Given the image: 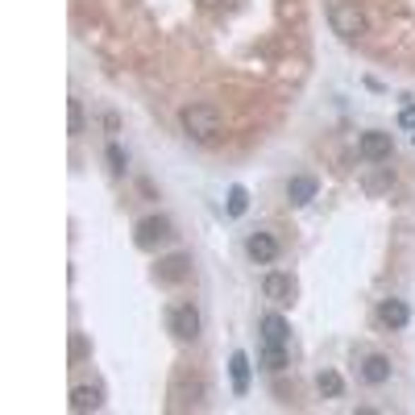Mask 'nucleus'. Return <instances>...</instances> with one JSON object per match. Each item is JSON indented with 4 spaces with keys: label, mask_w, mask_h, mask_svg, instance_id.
I'll use <instances>...</instances> for the list:
<instances>
[{
    "label": "nucleus",
    "mask_w": 415,
    "mask_h": 415,
    "mask_svg": "<svg viewBox=\"0 0 415 415\" xmlns=\"http://www.w3.org/2000/svg\"><path fill=\"white\" fill-rule=\"evenodd\" d=\"M328 25H332L337 37H345V42H357V37H366V33H370L366 13H361L353 0H332V4H328Z\"/></svg>",
    "instance_id": "1"
},
{
    "label": "nucleus",
    "mask_w": 415,
    "mask_h": 415,
    "mask_svg": "<svg viewBox=\"0 0 415 415\" xmlns=\"http://www.w3.org/2000/svg\"><path fill=\"white\" fill-rule=\"evenodd\" d=\"M179 121H183V129H187V137L208 141V137L221 133V108H216V104H187Z\"/></svg>",
    "instance_id": "2"
},
{
    "label": "nucleus",
    "mask_w": 415,
    "mask_h": 415,
    "mask_svg": "<svg viewBox=\"0 0 415 415\" xmlns=\"http://www.w3.org/2000/svg\"><path fill=\"white\" fill-rule=\"evenodd\" d=\"M137 250H146V254H154L162 245H170L175 241V224L166 221V216H146V221L137 224Z\"/></svg>",
    "instance_id": "3"
},
{
    "label": "nucleus",
    "mask_w": 415,
    "mask_h": 415,
    "mask_svg": "<svg viewBox=\"0 0 415 415\" xmlns=\"http://www.w3.org/2000/svg\"><path fill=\"white\" fill-rule=\"evenodd\" d=\"M262 295H266L270 303L287 308V303H295V295H299V287H295V279H291V274H279V270H270V274L262 279Z\"/></svg>",
    "instance_id": "4"
},
{
    "label": "nucleus",
    "mask_w": 415,
    "mask_h": 415,
    "mask_svg": "<svg viewBox=\"0 0 415 415\" xmlns=\"http://www.w3.org/2000/svg\"><path fill=\"white\" fill-rule=\"evenodd\" d=\"M170 332L179 341H195L199 337V312H195L192 303H175L170 308Z\"/></svg>",
    "instance_id": "5"
},
{
    "label": "nucleus",
    "mask_w": 415,
    "mask_h": 415,
    "mask_svg": "<svg viewBox=\"0 0 415 415\" xmlns=\"http://www.w3.org/2000/svg\"><path fill=\"white\" fill-rule=\"evenodd\" d=\"M100 407H104V386H96V382L71 386V411H75V415L100 411Z\"/></svg>",
    "instance_id": "6"
},
{
    "label": "nucleus",
    "mask_w": 415,
    "mask_h": 415,
    "mask_svg": "<svg viewBox=\"0 0 415 415\" xmlns=\"http://www.w3.org/2000/svg\"><path fill=\"white\" fill-rule=\"evenodd\" d=\"M390 150H394L390 133H378V129L361 133V158H366V162H386V158H390Z\"/></svg>",
    "instance_id": "7"
},
{
    "label": "nucleus",
    "mask_w": 415,
    "mask_h": 415,
    "mask_svg": "<svg viewBox=\"0 0 415 415\" xmlns=\"http://www.w3.org/2000/svg\"><path fill=\"white\" fill-rule=\"evenodd\" d=\"M245 254L254 257L257 266H270V262L279 257V241H274V233H250V241H245Z\"/></svg>",
    "instance_id": "8"
},
{
    "label": "nucleus",
    "mask_w": 415,
    "mask_h": 415,
    "mask_svg": "<svg viewBox=\"0 0 415 415\" xmlns=\"http://www.w3.org/2000/svg\"><path fill=\"white\" fill-rule=\"evenodd\" d=\"M250 357L245 353H233L228 357V378H233V394H250Z\"/></svg>",
    "instance_id": "9"
},
{
    "label": "nucleus",
    "mask_w": 415,
    "mask_h": 415,
    "mask_svg": "<svg viewBox=\"0 0 415 415\" xmlns=\"http://www.w3.org/2000/svg\"><path fill=\"white\" fill-rule=\"evenodd\" d=\"M287 337H291V324L279 316V312L262 316V341H266V345H287Z\"/></svg>",
    "instance_id": "10"
},
{
    "label": "nucleus",
    "mask_w": 415,
    "mask_h": 415,
    "mask_svg": "<svg viewBox=\"0 0 415 415\" xmlns=\"http://www.w3.org/2000/svg\"><path fill=\"white\" fill-rule=\"evenodd\" d=\"M361 378L370 386H382L386 378H390V357H382V353H370L366 361H361Z\"/></svg>",
    "instance_id": "11"
},
{
    "label": "nucleus",
    "mask_w": 415,
    "mask_h": 415,
    "mask_svg": "<svg viewBox=\"0 0 415 415\" xmlns=\"http://www.w3.org/2000/svg\"><path fill=\"white\" fill-rule=\"evenodd\" d=\"M316 187H320V183L312 179V175H295V179L287 183V199L303 208V204H312V199H316Z\"/></svg>",
    "instance_id": "12"
},
{
    "label": "nucleus",
    "mask_w": 415,
    "mask_h": 415,
    "mask_svg": "<svg viewBox=\"0 0 415 415\" xmlns=\"http://www.w3.org/2000/svg\"><path fill=\"white\" fill-rule=\"evenodd\" d=\"M378 316H382L386 328H407L411 312H407V303H403V299H386L382 308H378Z\"/></svg>",
    "instance_id": "13"
},
{
    "label": "nucleus",
    "mask_w": 415,
    "mask_h": 415,
    "mask_svg": "<svg viewBox=\"0 0 415 415\" xmlns=\"http://www.w3.org/2000/svg\"><path fill=\"white\" fill-rule=\"evenodd\" d=\"M316 386H320V394H328V399H341V394H345L341 374H332V370H324V374L316 378Z\"/></svg>",
    "instance_id": "14"
},
{
    "label": "nucleus",
    "mask_w": 415,
    "mask_h": 415,
    "mask_svg": "<svg viewBox=\"0 0 415 415\" xmlns=\"http://www.w3.org/2000/svg\"><path fill=\"white\" fill-rule=\"evenodd\" d=\"M66 133H71V137L83 133V104H79V100H66Z\"/></svg>",
    "instance_id": "15"
},
{
    "label": "nucleus",
    "mask_w": 415,
    "mask_h": 415,
    "mask_svg": "<svg viewBox=\"0 0 415 415\" xmlns=\"http://www.w3.org/2000/svg\"><path fill=\"white\" fill-rule=\"evenodd\" d=\"M262 366L279 374V370L287 366V353H283V345H266V353H262Z\"/></svg>",
    "instance_id": "16"
},
{
    "label": "nucleus",
    "mask_w": 415,
    "mask_h": 415,
    "mask_svg": "<svg viewBox=\"0 0 415 415\" xmlns=\"http://www.w3.org/2000/svg\"><path fill=\"white\" fill-rule=\"evenodd\" d=\"M245 208H250V192L245 187H233L228 192V216H245Z\"/></svg>",
    "instance_id": "17"
},
{
    "label": "nucleus",
    "mask_w": 415,
    "mask_h": 415,
    "mask_svg": "<svg viewBox=\"0 0 415 415\" xmlns=\"http://www.w3.org/2000/svg\"><path fill=\"white\" fill-rule=\"evenodd\" d=\"M183 266H187V257H170V262H162V279H166V283H179V279L187 274Z\"/></svg>",
    "instance_id": "18"
},
{
    "label": "nucleus",
    "mask_w": 415,
    "mask_h": 415,
    "mask_svg": "<svg viewBox=\"0 0 415 415\" xmlns=\"http://www.w3.org/2000/svg\"><path fill=\"white\" fill-rule=\"evenodd\" d=\"M390 183H394V175H390V170H378V175H370V179H366V192L378 195V192H386Z\"/></svg>",
    "instance_id": "19"
},
{
    "label": "nucleus",
    "mask_w": 415,
    "mask_h": 415,
    "mask_svg": "<svg viewBox=\"0 0 415 415\" xmlns=\"http://www.w3.org/2000/svg\"><path fill=\"white\" fill-rule=\"evenodd\" d=\"M108 162H112V170H117V175H125V150H121L117 141L108 146Z\"/></svg>",
    "instance_id": "20"
},
{
    "label": "nucleus",
    "mask_w": 415,
    "mask_h": 415,
    "mask_svg": "<svg viewBox=\"0 0 415 415\" xmlns=\"http://www.w3.org/2000/svg\"><path fill=\"white\" fill-rule=\"evenodd\" d=\"M399 125H403V129H411V133H415V104H411V100L403 104V112H399Z\"/></svg>",
    "instance_id": "21"
}]
</instances>
